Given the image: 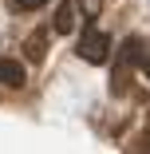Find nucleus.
Here are the masks:
<instances>
[{
	"mask_svg": "<svg viewBox=\"0 0 150 154\" xmlns=\"http://www.w3.org/2000/svg\"><path fill=\"white\" fill-rule=\"evenodd\" d=\"M75 51H79V59H87V63H107V55H111V36L99 32V28H87Z\"/></svg>",
	"mask_w": 150,
	"mask_h": 154,
	"instance_id": "nucleus-1",
	"label": "nucleus"
},
{
	"mask_svg": "<svg viewBox=\"0 0 150 154\" xmlns=\"http://www.w3.org/2000/svg\"><path fill=\"white\" fill-rule=\"evenodd\" d=\"M75 20H79V0H63L59 4V12H55V32L59 36H67V32H75Z\"/></svg>",
	"mask_w": 150,
	"mask_h": 154,
	"instance_id": "nucleus-2",
	"label": "nucleus"
},
{
	"mask_svg": "<svg viewBox=\"0 0 150 154\" xmlns=\"http://www.w3.org/2000/svg\"><path fill=\"white\" fill-rule=\"evenodd\" d=\"M0 83H4V87H24V67H20V59H0Z\"/></svg>",
	"mask_w": 150,
	"mask_h": 154,
	"instance_id": "nucleus-3",
	"label": "nucleus"
},
{
	"mask_svg": "<svg viewBox=\"0 0 150 154\" xmlns=\"http://www.w3.org/2000/svg\"><path fill=\"white\" fill-rule=\"evenodd\" d=\"M44 40H47V32L40 28L36 36H28V44H24V55L32 59V63H44Z\"/></svg>",
	"mask_w": 150,
	"mask_h": 154,
	"instance_id": "nucleus-4",
	"label": "nucleus"
},
{
	"mask_svg": "<svg viewBox=\"0 0 150 154\" xmlns=\"http://www.w3.org/2000/svg\"><path fill=\"white\" fill-rule=\"evenodd\" d=\"M79 12H83V24H91L103 12V0H79Z\"/></svg>",
	"mask_w": 150,
	"mask_h": 154,
	"instance_id": "nucleus-5",
	"label": "nucleus"
},
{
	"mask_svg": "<svg viewBox=\"0 0 150 154\" xmlns=\"http://www.w3.org/2000/svg\"><path fill=\"white\" fill-rule=\"evenodd\" d=\"M47 0H12V8H20V12H32V8H44Z\"/></svg>",
	"mask_w": 150,
	"mask_h": 154,
	"instance_id": "nucleus-6",
	"label": "nucleus"
}]
</instances>
